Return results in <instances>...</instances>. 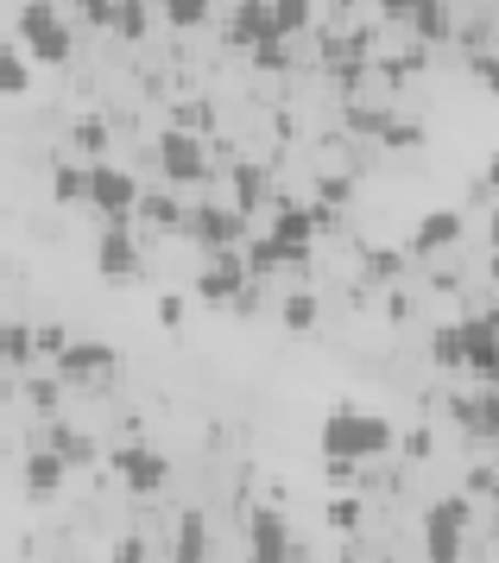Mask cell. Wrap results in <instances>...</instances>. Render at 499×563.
<instances>
[{"label":"cell","mask_w":499,"mask_h":563,"mask_svg":"<svg viewBox=\"0 0 499 563\" xmlns=\"http://www.w3.org/2000/svg\"><path fill=\"white\" fill-rule=\"evenodd\" d=\"M51 197L64 209L89 203V165H57V172H51Z\"/></svg>","instance_id":"obj_19"},{"label":"cell","mask_w":499,"mask_h":563,"mask_svg":"<svg viewBox=\"0 0 499 563\" xmlns=\"http://www.w3.org/2000/svg\"><path fill=\"white\" fill-rule=\"evenodd\" d=\"M209 558V532H202V512L190 507L177 519V563H202Z\"/></svg>","instance_id":"obj_20"},{"label":"cell","mask_w":499,"mask_h":563,"mask_svg":"<svg viewBox=\"0 0 499 563\" xmlns=\"http://www.w3.org/2000/svg\"><path fill=\"white\" fill-rule=\"evenodd\" d=\"M462 532H468V500L462 494H443L424 512V563H455L462 558Z\"/></svg>","instance_id":"obj_5"},{"label":"cell","mask_w":499,"mask_h":563,"mask_svg":"<svg viewBox=\"0 0 499 563\" xmlns=\"http://www.w3.org/2000/svg\"><path fill=\"white\" fill-rule=\"evenodd\" d=\"M455 241H462V209L443 203V209H430L424 222L411 229V254H418V260H436V254H450Z\"/></svg>","instance_id":"obj_11"},{"label":"cell","mask_w":499,"mask_h":563,"mask_svg":"<svg viewBox=\"0 0 499 563\" xmlns=\"http://www.w3.org/2000/svg\"><path fill=\"white\" fill-rule=\"evenodd\" d=\"M430 361H436L443 374H455V367H462V323H443V330L430 335Z\"/></svg>","instance_id":"obj_25"},{"label":"cell","mask_w":499,"mask_h":563,"mask_svg":"<svg viewBox=\"0 0 499 563\" xmlns=\"http://www.w3.org/2000/svg\"><path fill=\"white\" fill-rule=\"evenodd\" d=\"M140 216L158 222V229H184V203L177 197H140Z\"/></svg>","instance_id":"obj_28"},{"label":"cell","mask_w":499,"mask_h":563,"mask_svg":"<svg viewBox=\"0 0 499 563\" xmlns=\"http://www.w3.org/2000/svg\"><path fill=\"white\" fill-rule=\"evenodd\" d=\"M475 406H480V424H475V437H499V386H487V393H480Z\"/></svg>","instance_id":"obj_33"},{"label":"cell","mask_w":499,"mask_h":563,"mask_svg":"<svg viewBox=\"0 0 499 563\" xmlns=\"http://www.w3.org/2000/svg\"><path fill=\"white\" fill-rule=\"evenodd\" d=\"M158 172H165L171 184H202V178H209L202 133H190V128H165V133H158Z\"/></svg>","instance_id":"obj_6"},{"label":"cell","mask_w":499,"mask_h":563,"mask_svg":"<svg viewBox=\"0 0 499 563\" xmlns=\"http://www.w3.org/2000/svg\"><path fill=\"white\" fill-rule=\"evenodd\" d=\"M487 241L499 247V197H494V209H487Z\"/></svg>","instance_id":"obj_44"},{"label":"cell","mask_w":499,"mask_h":563,"mask_svg":"<svg viewBox=\"0 0 499 563\" xmlns=\"http://www.w3.org/2000/svg\"><path fill=\"white\" fill-rule=\"evenodd\" d=\"M266 234H273L278 247L291 254V266H298V260L310 254V234H317V216H310L303 203H273V229H266Z\"/></svg>","instance_id":"obj_12"},{"label":"cell","mask_w":499,"mask_h":563,"mask_svg":"<svg viewBox=\"0 0 499 563\" xmlns=\"http://www.w3.org/2000/svg\"><path fill=\"white\" fill-rule=\"evenodd\" d=\"M247 563H253V558H247Z\"/></svg>","instance_id":"obj_47"},{"label":"cell","mask_w":499,"mask_h":563,"mask_svg":"<svg viewBox=\"0 0 499 563\" xmlns=\"http://www.w3.org/2000/svg\"><path fill=\"white\" fill-rule=\"evenodd\" d=\"M379 13H386V20H411V7H418V0H374Z\"/></svg>","instance_id":"obj_42"},{"label":"cell","mask_w":499,"mask_h":563,"mask_svg":"<svg viewBox=\"0 0 499 563\" xmlns=\"http://www.w3.org/2000/svg\"><path fill=\"white\" fill-rule=\"evenodd\" d=\"M64 349H70V335L57 330V323H51V330H38V355H51V361H57Z\"/></svg>","instance_id":"obj_40"},{"label":"cell","mask_w":499,"mask_h":563,"mask_svg":"<svg viewBox=\"0 0 499 563\" xmlns=\"http://www.w3.org/2000/svg\"><path fill=\"white\" fill-rule=\"evenodd\" d=\"M184 234L197 241L202 254H222V247H241L247 241V216L234 203H190L184 209Z\"/></svg>","instance_id":"obj_3"},{"label":"cell","mask_w":499,"mask_h":563,"mask_svg":"<svg viewBox=\"0 0 499 563\" xmlns=\"http://www.w3.org/2000/svg\"><path fill=\"white\" fill-rule=\"evenodd\" d=\"M424 128H411V121H386V146H418Z\"/></svg>","instance_id":"obj_37"},{"label":"cell","mask_w":499,"mask_h":563,"mask_svg":"<svg viewBox=\"0 0 499 563\" xmlns=\"http://www.w3.org/2000/svg\"><path fill=\"white\" fill-rule=\"evenodd\" d=\"M25 399H32V406H38V411H51V399H57V393H51L45 380H32V386H25Z\"/></svg>","instance_id":"obj_43"},{"label":"cell","mask_w":499,"mask_h":563,"mask_svg":"<svg viewBox=\"0 0 499 563\" xmlns=\"http://www.w3.org/2000/svg\"><path fill=\"white\" fill-rule=\"evenodd\" d=\"M247 266H253V273H278V266H291V254L278 247L273 234H253V241H247Z\"/></svg>","instance_id":"obj_26"},{"label":"cell","mask_w":499,"mask_h":563,"mask_svg":"<svg viewBox=\"0 0 499 563\" xmlns=\"http://www.w3.org/2000/svg\"><path fill=\"white\" fill-rule=\"evenodd\" d=\"M32 355H38V330H25V323H0V361H7V367H25Z\"/></svg>","instance_id":"obj_21"},{"label":"cell","mask_w":499,"mask_h":563,"mask_svg":"<svg viewBox=\"0 0 499 563\" xmlns=\"http://www.w3.org/2000/svg\"><path fill=\"white\" fill-rule=\"evenodd\" d=\"M108 361H114L108 342H70V349L57 355V374H64V380H89V374H108Z\"/></svg>","instance_id":"obj_15"},{"label":"cell","mask_w":499,"mask_h":563,"mask_svg":"<svg viewBox=\"0 0 499 563\" xmlns=\"http://www.w3.org/2000/svg\"><path fill=\"white\" fill-rule=\"evenodd\" d=\"M70 140H76V153L89 158V165H101V153H108V121H101V114H82Z\"/></svg>","instance_id":"obj_23"},{"label":"cell","mask_w":499,"mask_h":563,"mask_svg":"<svg viewBox=\"0 0 499 563\" xmlns=\"http://www.w3.org/2000/svg\"><path fill=\"white\" fill-rule=\"evenodd\" d=\"M114 563H146V544H140V538H121V544H114Z\"/></svg>","instance_id":"obj_41"},{"label":"cell","mask_w":499,"mask_h":563,"mask_svg":"<svg viewBox=\"0 0 499 563\" xmlns=\"http://www.w3.org/2000/svg\"><path fill=\"white\" fill-rule=\"evenodd\" d=\"M487 190H494V197H499V153L487 158Z\"/></svg>","instance_id":"obj_45"},{"label":"cell","mask_w":499,"mask_h":563,"mask_svg":"<svg viewBox=\"0 0 499 563\" xmlns=\"http://www.w3.org/2000/svg\"><path fill=\"white\" fill-rule=\"evenodd\" d=\"M266 38H278L273 0H241L234 7V45H266Z\"/></svg>","instance_id":"obj_16"},{"label":"cell","mask_w":499,"mask_h":563,"mask_svg":"<svg viewBox=\"0 0 499 563\" xmlns=\"http://www.w3.org/2000/svg\"><path fill=\"white\" fill-rule=\"evenodd\" d=\"M184 305H190V298L165 291V298H158V323H165V330H177V323H184Z\"/></svg>","instance_id":"obj_38"},{"label":"cell","mask_w":499,"mask_h":563,"mask_svg":"<svg viewBox=\"0 0 499 563\" xmlns=\"http://www.w3.org/2000/svg\"><path fill=\"white\" fill-rule=\"evenodd\" d=\"M25 89H32V57L13 38V45H0V96H25Z\"/></svg>","instance_id":"obj_18"},{"label":"cell","mask_w":499,"mask_h":563,"mask_svg":"<svg viewBox=\"0 0 499 563\" xmlns=\"http://www.w3.org/2000/svg\"><path fill=\"white\" fill-rule=\"evenodd\" d=\"M462 367L499 386V317H462Z\"/></svg>","instance_id":"obj_8"},{"label":"cell","mask_w":499,"mask_h":563,"mask_svg":"<svg viewBox=\"0 0 499 563\" xmlns=\"http://www.w3.org/2000/svg\"><path fill=\"white\" fill-rule=\"evenodd\" d=\"M177 128H190V133H209V128H215V114H209V108H197V102H190V108H184V114H177Z\"/></svg>","instance_id":"obj_39"},{"label":"cell","mask_w":499,"mask_h":563,"mask_svg":"<svg viewBox=\"0 0 499 563\" xmlns=\"http://www.w3.org/2000/svg\"><path fill=\"white\" fill-rule=\"evenodd\" d=\"M140 178L121 172V165H89V209H96L101 222H133L140 216Z\"/></svg>","instance_id":"obj_4"},{"label":"cell","mask_w":499,"mask_h":563,"mask_svg":"<svg viewBox=\"0 0 499 563\" xmlns=\"http://www.w3.org/2000/svg\"><path fill=\"white\" fill-rule=\"evenodd\" d=\"M64 475H70V462L57 456V450H32V456H25V494H32V500H51V494H57V487H64Z\"/></svg>","instance_id":"obj_14"},{"label":"cell","mask_w":499,"mask_h":563,"mask_svg":"<svg viewBox=\"0 0 499 563\" xmlns=\"http://www.w3.org/2000/svg\"><path fill=\"white\" fill-rule=\"evenodd\" d=\"M51 450L70 462V468H89V462H101V450H96L82 431H51Z\"/></svg>","instance_id":"obj_24"},{"label":"cell","mask_w":499,"mask_h":563,"mask_svg":"<svg viewBox=\"0 0 499 563\" xmlns=\"http://www.w3.org/2000/svg\"><path fill=\"white\" fill-rule=\"evenodd\" d=\"M291 558V532L278 507H253V563H285Z\"/></svg>","instance_id":"obj_13"},{"label":"cell","mask_w":499,"mask_h":563,"mask_svg":"<svg viewBox=\"0 0 499 563\" xmlns=\"http://www.w3.org/2000/svg\"><path fill=\"white\" fill-rule=\"evenodd\" d=\"M273 203V178H266V165H234V209L253 216V209Z\"/></svg>","instance_id":"obj_17"},{"label":"cell","mask_w":499,"mask_h":563,"mask_svg":"<svg viewBox=\"0 0 499 563\" xmlns=\"http://www.w3.org/2000/svg\"><path fill=\"white\" fill-rule=\"evenodd\" d=\"M278 317H285V330H310V323H317V298H310V291H291V298L278 305Z\"/></svg>","instance_id":"obj_30"},{"label":"cell","mask_w":499,"mask_h":563,"mask_svg":"<svg viewBox=\"0 0 499 563\" xmlns=\"http://www.w3.org/2000/svg\"><path fill=\"white\" fill-rule=\"evenodd\" d=\"M96 273H101V279H133V273H140V241H133L126 222H101V234H96Z\"/></svg>","instance_id":"obj_9"},{"label":"cell","mask_w":499,"mask_h":563,"mask_svg":"<svg viewBox=\"0 0 499 563\" xmlns=\"http://www.w3.org/2000/svg\"><path fill=\"white\" fill-rule=\"evenodd\" d=\"M20 45H25L32 64H70L76 32H70V20L57 13V0H25L20 7Z\"/></svg>","instance_id":"obj_2"},{"label":"cell","mask_w":499,"mask_h":563,"mask_svg":"<svg viewBox=\"0 0 499 563\" xmlns=\"http://www.w3.org/2000/svg\"><path fill=\"white\" fill-rule=\"evenodd\" d=\"M253 64L259 70H285L291 57H285V38H266V45H253Z\"/></svg>","instance_id":"obj_35"},{"label":"cell","mask_w":499,"mask_h":563,"mask_svg":"<svg viewBox=\"0 0 499 563\" xmlns=\"http://www.w3.org/2000/svg\"><path fill=\"white\" fill-rule=\"evenodd\" d=\"M411 26L424 32V38H450L455 7H450V0H418V7H411Z\"/></svg>","instance_id":"obj_22"},{"label":"cell","mask_w":499,"mask_h":563,"mask_svg":"<svg viewBox=\"0 0 499 563\" xmlns=\"http://www.w3.org/2000/svg\"><path fill=\"white\" fill-rule=\"evenodd\" d=\"M108 462H114V475L126 482V494H158L165 487V456L146 450V443H121Z\"/></svg>","instance_id":"obj_10"},{"label":"cell","mask_w":499,"mask_h":563,"mask_svg":"<svg viewBox=\"0 0 499 563\" xmlns=\"http://www.w3.org/2000/svg\"><path fill=\"white\" fill-rule=\"evenodd\" d=\"M247 279H253L247 254L222 247V254H209V260H202V273H197V298H202V305H234V298L247 291Z\"/></svg>","instance_id":"obj_7"},{"label":"cell","mask_w":499,"mask_h":563,"mask_svg":"<svg viewBox=\"0 0 499 563\" xmlns=\"http://www.w3.org/2000/svg\"><path fill=\"white\" fill-rule=\"evenodd\" d=\"M273 26H278V38L303 32L310 26V0H273Z\"/></svg>","instance_id":"obj_27"},{"label":"cell","mask_w":499,"mask_h":563,"mask_svg":"<svg viewBox=\"0 0 499 563\" xmlns=\"http://www.w3.org/2000/svg\"><path fill=\"white\" fill-rule=\"evenodd\" d=\"M114 32H121V38H140V32H146V0H121V13H114Z\"/></svg>","instance_id":"obj_31"},{"label":"cell","mask_w":499,"mask_h":563,"mask_svg":"<svg viewBox=\"0 0 499 563\" xmlns=\"http://www.w3.org/2000/svg\"><path fill=\"white\" fill-rule=\"evenodd\" d=\"M468 70L480 77V89H487V96H499V52H468Z\"/></svg>","instance_id":"obj_32"},{"label":"cell","mask_w":499,"mask_h":563,"mask_svg":"<svg viewBox=\"0 0 499 563\" xmlns=\"http://www.w3.org/2000/svg\"><path fill=\"white\" fill-rule=\"evenodd\" d=\"M158 7H165V20H171L177 32H190V26L209 20V0H158Z\"/></svg>","instance_id":"obj_29"},{"label":"cell","mask_w":499,"mask_h":563,"mask_svg":"<svg viewBox=\"0 0 499 563\" xmlns=\"http://www.w3.org/2000/svg\"><path fill=\"white\" fill-rule=\"evenodd\" d=\"M450 7H455V0H450Z\"/></svg>","instance_id":"obj_46"},{"label":"cell","mask_w":499,"mask_h":563,"mask_svg":"<svg viewBox=\"0 0 499 563\" xmlns=\"http://www.w3.org/2000/svg\"><path fill=\"white\" fill-rule=\"evenodd\" d=\"M114 13H121V0H82V20L89 26H114Z\"/></svg>","instance_id":"obj_36"},{"label":"cell","mask_w":499,"mask_h":563,"mask_svg":"<svg viewBox=\"0 0 499 563\" xmlns=\"http://www.w3.org/2000/svg\"><path fill=\"white\" fill-rule=\"evenodd\" d=\"M329 526H335V532H354V526H361V500H348V494L329 500Z\"/></svg>","instance_id":"obj_34"},{"label":"cell","mask_w":499,"mask_h":563,"mask_svg":"<svg viewBox=\"0 0 499 563\" xmlns=\"http://www.w3.org/2000/svg\"><path fill=\"white\" fill-rule=\"evenodd\" d=\"M392 418H379V411H354V406H335L323 418V431H317V443H323L329 462H379L386 450H392Z\"/></svg>","instance_id":"obj_1"}]
</instances>
